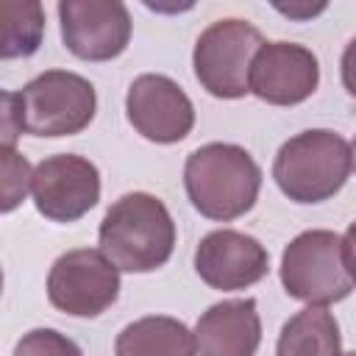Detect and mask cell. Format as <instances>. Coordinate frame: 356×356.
Masks as SVG:
<instances>
[{"label": "cell", "mask_w": 356, "mask_h": 356, "mask_svg": "<svg viewBox=\"0 0 356 356\" xmlns=\"http://www.w3.org/2000/svg\"><path fill=\"white\" fill-rule=\"evenodd\" d=\"M100 250L122 273H153L175 248V222L150 192H128L114 200L97 231Z\"/></svg>", "instance_id": "6da1fadb"}, {"label": "cell", "mask_w": 356, "mask_h": 356, "mask_svg": "<svg viewBox=\"0 0 356 356\" xmlns=\"http://www.w3.org/2000/svg\"><path fill=\"white\" fill-rule=\"evenodd\" d=\"M184 186L203 217L228 222L253 209L261 189V167L239 145L209 142L186 156Z\"/></svg>", "instance_id": "7a4b0ae2"}, {"label": "cell", "mask_w": 356, "mask_h": 356, "mask_svg": "<svg viewBox=\"0 0 356 356\" xmlns=\"http://www.w3.org/2000/svg\"><path fill=\"white\" fill-rule=\"evenodd\" d=\"M353 170L350 145L328 131L312 128L286 139L273 161L278 189L295 203H320L334 197Z\"/></svg>", "instance_id": "3957f363"}, {"label": "cell", "mask_w": 356, "mask_h": 356, "mask_svg": "<svg viewBox=\"0 0 356 356\" xmlns=\"http://www.w3.org/2000/svg\"><path fill=\"white\" fill-rule=\"evenodd\" d=\"M281 284L289 298L309 306L345 300L356 281L345 261L342 236L325 228L298 234L281 256Z\"/></svg>", "instance_id": "277c9868"}, {"label": "cell", "mask_w": 356, "mask_h": 356, "mask_svg": "<svg viewBox=\"0 0 356 356\" xmlns=\"http://www.w3.org/2000/svg\"><path fill=\"white\" fill-rule=\"evenodd\" d=\"M22 131L31 136L81 134L97 111L95 86L70 70H47L17 92Z\"/></svg>", "instance_id": "5b68a950"}, {"label": "cell", "mask_w": 356, "mask_h": 356, "mask_svg": "<svg viewBox=\"0 0 356 356\" xmlns=\"http://www.w3.org/2000/svg\"><path fill=\"white\" fill-rule=\"evenodd\" d=\"M261 44L264 39L256 25L236 17L217 19L195 42V78L214 97H245L250 92V67Z\"/></svg>", "instance_id": "8992f818"}, {"label": "cell", "mask_w": 356, "mask_h": 356, "mask_svg": "<svg viewBox=\"0 0 356 356\" xmlns=\"http://www.w3.org/2000/svg\"><path fill=\"white\" fill-rule=\"evenodd\" d=\"M120 298V270L103 250L61 253L47 275V300L70 317H97Z\"/></svg>", "instance_id": "52a82bcc"}, {"label": "cell", "mask_w": 356, "mask_h": 356, "mask_svg": "<svg viewBox=\"0 0 356 356\" xmlns=\"http://www.w3.org/2000/svg\"><path fill=\"white\" fill-rule=\"evenodd\" d=\"M36 211L53 222H75L100 200L97 167L75 153L47 156L33 170Z\"/></svg>", "instance_id": "ba28073f"}, {"label": "cell", "mask_w": 356, "mask_h": 356, "mask_svg": "<svg viewBox=\"0 0 356 356\" xmlns=\"http://www.w3.org/2000/svg\"><path fill=\"white\" fill-rule=\"evenodd\" d=\"M64 47L83 61H111L131 42V14L120 0H61Z\"/></svg>", "instance_id": "9c48e42d"}, {"label": "cell", "mask_w": 356, "mask_h": 356, "mask_svg": "<svg viewBox=\"0 0 356 356\" xmlns=\"http://www.w3.org/2000/svg\"><path fill=\"white\" fill-rule=\"evenodd\" d=\"M125 114L136 134L159 145L186 139L195 125V106L186 92L159 72L134 78L125 95Z\"/></svg>", "instance_id": "30bf717a"}, {"label": "cell", "mask_w": 356, "mask_h": 356, "mask_svg": "<svg viewBox=\"0 0 356 356\" xmlns=\"http://www.w3.org/2000/svg\"><path fill=\"white\" fill-rule=\"evenodd\" d=\"M317 83V56L298 42H264L250 67V92L270 106H298Z\"/></svg>", "instance_id": "8fae6325"}, {"label": "cell", "mask_w": 356, "mask_h": 356, "mask_svg": "<svg viewBox=\"0 0 356 356\" xmlns=\"http://www.w3.org/2000/svg\"><path fill=\"white\" fill-rule=\"evenodd\" d=\"M195 270L211 289L236 292L259 284L267 275L270 253L256 236L220 228L200 239L195 250Z\"/></svg>", "instance_id": "7c38bea8"}, {"label": "cell", "mask_w": 356, "mask_h": 356, "mask_svg": "<svg viewBox=\"0 0 356 356\" xmlns=\"http://www.w3.org/2000/svg\"><path fill=\"white\" fill-rule=\"evenodd\" d=\"M195 342L200 356H256L261 342L256 300L239 298L209 306L195 325Z\"/></svg>", "instance_id": "4fadbf2b"}, {"label": "cell", "mask_w": 356, "mask_h": 356, "mask_svg": "<svg viewBox=\"0 0 356 356\" xmlns=\"http://www.w3.org/2000/svg\"><path fill=\"white\" fill-rule=\"evenodd\" d=\"M117 356H197L195 331L167 314L128 323L117 334Z\"/></svg>", "instance_id": "5bb4252c"}, {"label": "cell", "mask_w": 356, "mask_h": 356, "mask_svg": "<svg viewBox=\"0 0 356 356\" xmlns=\"http://www.w3.org/2000/svg\"><path fill=\"white\" fill-rule=\"evenodd\" d=\"M275 356H342L337 317L325 306H306L281 328Z\"/></svg>", "instance_id": "9a60e30c"}, {"label": "cell", "mask_w": 356, "mask_h": 356, "mask_svg": "<svg viewBox=\"0 0 356 356\" xmlns=\"http://www.w3.org/2000/svg\"><path fill=\"white\" fill-rule=\"evenodd\" d=\"M44 33V8L36 0H0V56H33Z\"/></svg>", "instance_id": "2e32d148"}, {"label": "cell", "mask_w": 356, "mask_h": 356, "mask_svg": "<svg viewBox=\"0 0 356 356\" xmlns=\"http://www.w3.org/2000/svg\"><path fill=\"white\" fill-rule=\"evenodd\" d=\"M0 156H3V206L0 209L8 214L25 200L28 189L33 186V170L28 159L17 153V147H3Z\"/></svg>", "instance_id": "e0dca14e"}, {"label": "cell", "mask_w": 356, "mask_h": 356, "mask_svg": "<svg viewBox=\"0 0 356 356\" xmlns=\"http://www.w3.org/2000/svg\"><path fill=\"white\" fill-rule=\"evenodd\" d=\"M11 356H83L81 348L56 328H33L19 337Z\"/></svg>", "instance_id": "ac0fdd59"}, {"label": "cell", "mask_w": 356, "mask_h": 356, "mask_svg": "<svg viewBox=\"0 0 356 356\" xmlns=\"http://www.w3.org/2000/svg\"><path fill=\"white\" fill-rule=\"evenodd\" d=\"M22 134L17 92H3V147H14L17 136Z\"/></svg>", "instance_id": "d6986e66"}, {"label": "cell", "mask_w": 356, "mask_h": 356, "mask_svg": "<svg viewBox=\"0 0 356 356\" xmlns=\"http://www.w3.org/2000/svg\"><path fill=\"white\" fill-rule=\"evenodd\" d=\"M339 72H342V86L348 89V95L356 97V36H353V39L345 44V50H342Z\"/></svg>", "instance_id": "ffe728a7"}, {"label": "cell", "mask_w": 356, "mask_h": 356, "mask_svg": "<svg viewBox=\"0 0 356 356\" xmlns=\"http://www.w3.org/2000/svg\"><path fill=\"white\" fill-rule=\"evenodd\" d=\"M342 248H345V261H348V270L356 281V222L348 225L345 236H342Z\"/></svg>", "instance_id": "44dd1931"}, {"label": "cell", "mask_w": 356, "mask_h": 356, "mask_svg": "<svg viewBox=\"0 0 356 356\" xmlns=\"http://www.w3.org/2000/svg\"><path fill=\"white\" fill-rule=\"evenodd\" d=\"M281 14H286V17H295V19H309V17H314V14H320V11H325V6L320 3V6H275Z\"/></svg>", "instance_id": "7402d4cb"}, {"label": "cell", "mask_w": 356, "mask_h": 356, "mask_svg": "<svg viewBox=\"0 0 356 356\" xmlns=\"http://www.w3.org/2000/svg\"><path fill=\"white\" fill-rule=\"evenodd\" d=\"M350 159H353V170H356V136H353V145H350Z\"/></svg>", "instance_id": "603a6c76"}, {"label": "cell", "mask_w": 356, "mask_h": 356, "mask_svg": "<svg viewBox=\"0 0 356 356\" xmlns=\"http://www.w3.org/2000/svg\"><path fill=\"white\" fill-rule=\"evenodd\" d=\"M342 356H356V350H353V353H342Z\"/></svg>", "instance_id": "cb8c5ba5"}]
</instances>
